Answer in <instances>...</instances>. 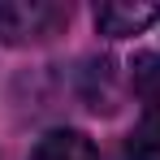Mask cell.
Returning <instances> with one entry per match:
<instances>
[{"label": "cell", "mask_w": 160, "mask_h": 160, "mask_svg": "<svg viewBox=\"0 0 160 160\" xmlns=\"http://www.w3.org/2000/svg\"><path fill=\"white\" fill-rule=\"evenodd\" d=\"M30 160H100V152L82 130H48L35 143Z\"/></svg>", "instance_id": "3957f363"}, {"label": "cell", "mask_w": 160, "mask_h": 160, "mask_svg": "<svg viewBox=\"0 0 160 160\" xmlns=\"http://www.w3.org/2000/svg\"><path fill=\"white\" fill-rule=\"evenodd\" d=\"M156 18H160L156 4H117V0H108V4L95 9V30L108 35V39H126V35H143Z\"/></svg>", "instance_id": "7a4b0ae2"}, {"label": "cell", "mask_w": 160, "mask_h": 160, "mask_svg": "<svg viewBox=\"0 0 160 160\" xmlns=\"http://www.w3.org/2000/svg\"><path fill=\"white\" fill-rule=\"evenodd\" d=\"M126 156H130V160H160V108H147L143 121L130 130Z\"/></svg>", "instance_id": "277c9868"}, {"label": "cell", "mask_w": 160, "mask_h": 160, "mask_svg": "<svg viewBox=\"0 0 160 160\" xmlns=\"http://www.w3.org/2000/svg\"><path fill=\"white\" fill-rule=\"evenodd\" d=\"M65 26H69V4H52V0H0V43H9V48L48 43Z\"/></svg>", "instance_id": "6da1fadb"}, {"label": "cell", "mask_w": 160, "mask_h": 160, "mask_svg": "<svg viewBox=\"0 0 160 160\" xmlns=\"http://www.w3.org/2000/svg\"><path fill=\"white\" fill-rule=\"evenodd\" d=\"M130 82H134V95L147 108H160V56L138 52L130 65Z\"/></svg>", "instance_id": "5b68a950"}]
</instances>
